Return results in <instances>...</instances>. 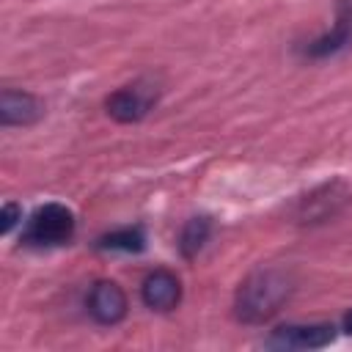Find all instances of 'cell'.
<instances>
[{"instance_id":"6da1fadb","label":"cell","mask_w":352,"mask_h":352,"mask_svg":"<svg viewBox=\"0 0 352 352\" xmlns=\"http://www.w3.org/2000/svg\"><path fill=\"white\" fill-rule=\"evenodd\" d=\"M292 289H294V278L289 270L261 267L239 283L236 300H234V314L245 324H261L280 311V305L289 300Z\"/></svg>"},{"instance_id":"7a4b0ae2","label":"cell","mask_w":352,"mask_h":352,"mask_svg":"<svg viewBox=\"0 0 352 352\" xmlns=\"http://www.w3.org/2000/svg\"><path fill=\"white\" fill-rule=\"evenodd\" d=\"M74 236V214L63 204H44L33 212L25 228V242L28 245H63Z\"/></svg>"},{"instance_id":"3957f363","label":"cell","mask_w":352,"mask_h":352,"mask_svg":"<svg viewBox=\"0 0 352 352\" xmlns=\"http://www.w3.org/2000/svg\"><path fill=\"white\" fill-rule=\"evenodd\" d=\"M157 96H160V91L154 82L135 80L132 85H124L116 94H110L104 107H107L110 118H116L121 124H135V121L148 116V110L157 104Z\"/></svg>"},{"instance_id":"277c9868","label":"cell","mask_w":352,"mask_h":352,"mask_svg":"<svg viewBox=\"0 0 352 352\" xmlns=\"http://www.w3.org/2000/svg\"><path fill=\"white\" fill-rule=\"evenodd\" d=\"M88 314L94 322L113 327L126 316V294L116 280H96L88 292Z\"/></svg>"},{"instance_id":"5b68a950","label":"cell","mask_w":352,"mask_h":352,"mask_svg":"<svg viewBox=\"0 0 352 352\" xmlns=\"http://www.w3.org/2000/svg\"><path fill=\"white\" fill-rule=\"evenodd\" d=\"M352 47V0H336V25L324 36L308 44L311 58H330Z\"/></svg>"},{"instance_id":"8992f818","label":"cell","mask_w":352,"mask_h":352,"mask_svg":"<svg viewBox=\"0 0 352 352\" xmlns=\"http://www.w3.org/2000/svg\"><path fill=\"white\" fill-rule=\"evenodd\" d=\"M140 297L151 311H173L182 302V280L170 270H154L143 278Z\"/></svg>"},{"instance_id":"52a82bcc","label":"cell","mask_w":352,"mask_h":352,"mask_svg":"<svg viewBox=\"0 0 352 352\" xmlns=\"http://www.w3.org/2000/svg\"><path fill=\"white\" fill-rule=\"evenodd\" d=\"M333 338H336L333 324H286L270 336V344L283 349H322Z\"/></svg>"},{"instance_id":"ba28073f","label":"cell","mask_w":352,"mask_h":352,"mask_svg":"<svg viewBox=\"0 0 352 352\" xmlns=\"http://www.w3.org/2000/svg\"><path fill=\"white\" fill-rule=\"evenodd\" d=\"M44 116V104L28 94V91H14L6 88L0 96V121L3 126H30Z\"/></svg>"},{"instance_id":"9c48e42d","label":"cell","mask_w":352,"mask_h":352,"mask_svg":"<svg viewBox=\"0 0 352 352\" xmlns=\"http://www.w3.org/2000/svg\"><path fill=\"white\" fill-rule=\"evenodd\" d=\"M96 248L102 250H124V253H140L146 248V236L140 228H118L96 239Z\"/></svg>"},{"instance_id":"30bf717a","label":"cell","mask_w":352,"mask_h":352,"mask_svg":"<svg viewBox=\"0 0 352 352\" xmlns=\"http://www.w3.org/2000/svg\"><path fill=\"white\" fill-rule=\"evenodd\" d=\"M209 231H212V223L206 217H192L187 220V226L182 228V239H179V248L187 258H192L209 239Z\"/></svg>"},{"instance_id":"8fae6325","label":"cell","mask_w":352,"mask_h":352,"mask_svg":"<svg viewBox=\"0 0 352 352\" xmlns=\"http://www.w3.org/2000/svg\"><path fill=\"white\" fill-rule=\"evenodd\" d=\"M0 220H3V234H8V231L14 228V223H16V220H22V209H19L16 204H6V206H3V217H0Z\"/></svg>"},{"instance_id":"7c38bea8","label":"cell","mask_w":352,"mask_h":352,"mask_svg":"<svg viewBox=\"0 0 352 352\" xmlns=\"http://www.w3.org/2000/svg\"><path fill=\"white\" fill-rule=\"evenodd\" d=\"M344 330H346V333H352V311L344 316Z\"/></svg>"}]
</instances>
